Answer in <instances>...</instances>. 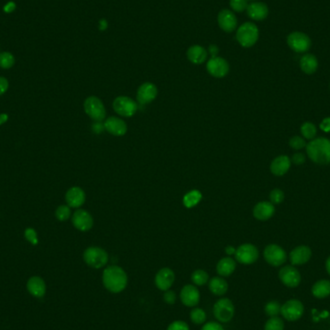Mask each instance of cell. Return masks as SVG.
Instances as JSON below:
<instances>
[{"label": "cell", "instance_id": "6da1fadb", "mask_svg": "<svg viewBox=\"0 0 330 330\" xmlns=\"http://www.w3.org/2000/svg\"><path fill=\"white\" fill-rule=\"evenodd\" d=\"M102 283L109 292L118 294L128 285V275L120 266L111 265L103 270Z\"/></svg>", "mask_w": 330, "mask_h": 330}, {"label": "cell", "instance_id": "7a4b0ae2", "mask_svg": "<svg viewBox=\"0 0 330 330\" xmlns=\"http://www.w3.org/2000/svg\"><path fill=\"white\" fill-rule=\"evenodd\" d=\"M308 156L318 164L330 163V140L324 137H319L306 146Z\"/></svg>", "mask_w": 330, "mask_h": 330}, {"label": "cell", "instance_id": "3957f363", "mask_svg": "<svg viewBox=\"0 0 330 330\" xmlns=\"http://www.w3.org/2000/svg\"><path fill=\"white\" fill-rule=\"evenodd\" d=\"M237 40L243 47H251L259 39V29L253 22H245L237 31Z\"/></svg>", "mask_w": 330, "mask_h": 330}, {"label": "cell", "instance_id": "277c9868", "mask_svg": "<svg viewBox=\"0 0 330 330\" xmlns=\"http://www.w3.org/2000/svg\"><path fill=\"white\" fill-rule=\"evenodd\" d=\"M84 262L93 268H101L108 262V254L100 247L92 246L83 253Z\"/></svg>", "mask_w": 330, "mask_h": 330}, {"label": "cell", "instance_id": "5b68a950", "mask_svg": "<svg viewBox=\"0 0 330 330\" xmlns=\"http://www.w3.org/2000/svg\"><path fill=\"white\" fill-rule=\"evenodd\" d=\"M287 43L289 47L297 53H305L311 47V39L307 34L295 31L289 34L287 37Z\"/></svg>", "mask_w": 330, "mask_h": 330}, {"label": "cell", "instance_id": "8992f818", "mask_svg": "<svg viewBox=\"0 0 330 330\" xmlns=\"http://www.w3.org/2000/svg\"><path fill=\"white\" fill-rule=\"evenodd\" d=\"M84 110L85 113L94 121L102 122L105 118V107L102 101L95 96H91L85 99Z\"/></svg>", "mask_w": 330, "mask_h": 330}, {"label": "cell", "instance_id": "52a82bcc", "mask_svg": "<svg viewBox=\"0 0 330 330\" xmlns=\"http://www.w3.org/2000/svg\"><path fill=\"white\" fill-rule=\"evenodd\" d=\"M213 315L220 322L230 321L235 315V306L229 298H222L215 302Z\"/></svg>", "mask_w": 330, "mask_h": 330}, {"label": "cell", "instance_id": "ba28073f", "mask_svg": "<svg viewBox=\"0 0 330 330\" xmlns=\"http://www.w3.org/2000/svg\"><path fill=\"white\" fill-rule=\"evenodd\" d=\"M113 108L122 117H132L137 111V103L130 97L120 96L114 99Z\"/></svg>", "mask_w": 330, "mask_h": 330}, {"label": "cell", "instance_id": "9c48e42d", "mask_svg": "<svg viewBox=\"0 0 330 330\" xmlns=\"http://www.w3.org/2000/svg\"><path fill=\"white\" fill-rule=\"evenodd\" d=\"M236 259L239 263L243 264H251L258 260L259 251L256 246L250 243H245L236 249Z\"/></svg>", "mask_w": 330, "mask_h": 330}, {"label": "cell", "instance_id": "30bf717a", "mask_svg": "<svg viewBox=\"0 0 330 330\" xmlns=\"http://www.w3.org/2000/svg\"><path fill=\"white\" fill-rule=\"evenodd\" d=\"M265 261L273 266H279L286 262L287 255L285 250L277 244H269L264 251Z\"/></svg>", "mask_w": 330, "mask_h": 330}, {"label": "cell", "instance_id": "8fae6325", "mask_svg": "<svg viewBox=\"0 0 330 330\" xmlns=\"http://www.w3.org/2000/svg\"><path fill=\"white\" fill-rule=\"evenodd\" d=\"M304 307L303 304L297 299L288 300L286 303L281 306V314L282 316L290 321H294L300 319L303 315Z\"/></svg>", "mask_w": 330, "mask_h": 330}, {"label": "cell", "instance_id": "7c38bea8", "mask_svg": "<svg viewBox=\"0 0 330 330\" xmlns=\"http://www.w3.org/2000/svg\"><path fill=\"white\" fill-rule=\"evenodd\" d=\"M207 70L212 77L221 78L227 76L229 73V64L222 57H211L207 63Z\"/></svg>", "mask_w": 330, "mask_h": 330}, {"label": "cell", "instance_id": "4fadbf2b", "mask_svg": "<svg viewBox=\"0 0 330 330\" xmlns=\"http://www.w3.org/2000/svg\"><path fill=\"white\" fill-rule=\"evenodd\" d=\"M279 278L281 282L287 287L296 288L299 285L301 276L296 267L292 265H286L279 271Z\"/></svg>", "mask_w": 330, "mask_h": 330}, {"label": "cell", "instance_id": "5bb4252c", "mask_svg": "<svg viewBox=\"0 0 330 330\" xmlns=\"http://www.w3.org/2000/svg\"><path fill=\"white\" fill-rule=\"evenodd\" d=\"M72 221L75 228L81 232L89 231L94 224L92 215L84 209H78L75 211Z\"/></svg>", "mask_w": 330, "mask_h": 330}, {"label": "cell", "instance_id": "9a60e30c", "mask_svg": "<svg viewBox=\"0 0 330 330\" xmlns=\"http://www.w3.org/2000/svg\"><path fill=\"white\" fill-rule=\"evenodd\" d=\"M175 281V273L174 271L169 267H163L161 268L154 278L155 286L157 287L161 291H167L173 285Z\"/></svg>", "mask_w": 330, "mask_h": 330}, {"label": "cell", "instance_id": "2e32d148", "mask_svg": "<svg viewBox=\"0 0 330 330\" xmlns=\"http://www.w3.org/2000/svg\"><path fill=\"white\" fill-rule=\"evenodd\" d=\"M157 96V88L154 83L145 82L137 90V100L140 104H147L154 100Z\"/></svg>", "mask_w": 330, "mask_h": 330}, {"label": "cell", "instance_id": "e0dca14e", "mask_svg": "<svg viewBox=\"0 0 330 330\" xmlns=\"http://www.w3.org/2000/svg\"><path fill=\"white\" fill-rule=\"evenodd\" d=\"M181 300L187 307H194L200 301L199 290L194 285H186L181 291Z\"/></svg>", "mask_w": 330, "mask_h": 330}, {"label": "cell", "instance_id": "ac0fdd59", "mask_svg": "<svg viewBox=\"0 0 330 330\" xmlns=\"http://www.w3.org/2000/svg\"><path fill=\"white\" fill-rule=\"evenodd\" d=\"M217 22H218V25L220 28L228 33L233 32L238 24V21L236 16L234 15L233 12L230 10H222L218 14L217 17Z\"/></svg>", "mask_w": 330, "mask_h": 330}, {"label": "cell", "instance_id": "d6986e66", "mask_svg": "<svg viewBox=\"0 0 330 330\" xmlns=\"http://www.w3.org/2000/svg\"><path fill=\"white\" fill-rule=\"evenodd\" d=\"M104 130L114 136H123L128 132V126L126 122L117 117L107 118L104 124Z\"/></svg>", "mask_w": 330, "mask_h": 330}, {"label": "cell", "instance_id": "ffe728a7", "mask_svg": "<svg viewBox=\"0 0 330 330\" xmlns=\"http://www.w3.org/2000/svg\"><path fill=\"white\" fill-rule=\"evenodd\" d=\"M66 202L71 208H79L85 202V192L80 187H71L67 191Z\"/></svg>", "mask_w": 330, "mask_h": 330}, {"label": "cell", "instance_id": "44dd1931", "mask_svg": "<svg viewBox=\"0 0 330 330\" xmlns=\"http://www.w3.org/2000/svg\"><path fill=\"white\" fill-rule=\"evenodd\" d=\"M274 211L273 204L269 202H260L254 207L253 215L256 219L265 221L274 214Z\"/></svg>", "mask_w": 330, "mask_h": 330}, {"label": "cell", "instance_id": "7402d4cb", "mask_svg": "<svg viewBox=\"0 0 330 330\" xmlns=\"http://www.w3.org/2000/svg\"><path fill=\"white\" fill-rule=\"evenodd\" d=\"M247 15L253 21H263L268 16V8L263 2H253L247 6Z\"/></svg>", "mask_w": 330, "mask_h": 330}, {"label": "cell", "instance_id": "603a6c76", "mask_svg": "<svg viewBox=\"0 0 330 330\" xmlns=\"http://www.w3.org/2000/svg\"><path fill=\"white\" fill-rule=\"evenodd\" d=\"M311 256H312V252L308 246L301 245V246H298L297 248H295L291 252L290 260H291V263L295 265L306 264L310 260Z\"/></svg>", "mask_w": 330, "mask_h": 330}, {"label": "cell", "instance_id": "cb8c5ba5", "mask_svg": "<svg viewBox=\"0 0 330 330\" xmlns=\"http://www.w3.org/2000/svg\"><path fill=\"white\" fill-rule=\"evenodd\" d=\"M291 162V159L287 155L277 156L270 164V171L275 176H283L290 169Z\"/></svg>", "mask_w": 330, "mask_h": 330}, {"label": "cell", "instance_id": "d4e9b609", "mask_svg": "<svg viewBox=\"0 0 330 330\" xmlns=\"http://www.w3.org/2000/svg\"><path fill=\"white\" fill-rule=\"evenodd\" d=\"M27 290L35 297H43L45 294V283L39 276H33L27 281Z\"/></svg>", "mask_w": 330, "mask_h": 330}, {"label": "cell", "instance_id": "484cf974", "mask_svg": "<svg viewBox=\"0 0 330 330\" xmlns=\"http://www.w3.org/2000/svg\"><path fill=\"white\" fill-rule=\"evenodd\" d=\"M187 58L188 60L193 63V64H196V65H199V64H202L206 61L207 57H208V52L207 50L201 46V45H192L188 48L187 50Z\"/></svg>", "mask_w": 330, "mask_h": 330}, {"label": "cell", "instance_id": "4316f807", "mask_svg": "<svg viewBox=\"0 0 330 330\" xmlns=\"http://www.w3.org/2000/svg\"><path fill=\"white\" fill-rule=\"evenodd\" d=\"M299 66L303 73L307 75H312L318 70L319 62L315 55L306 53L300 58Z\"/></svg>", "mask_w": 330, "mask_h": 330}, {"label": "cell", "instance_id": "83f0119b", "mask_svg": "<svg viewBox=\"0 0 330 330\" xmlns=\"http://www.w3.org/2000/svg\"><path fill=\"white\" fill-rule=\"evenodd\" d=\"M236 269V262L230 257L221 259L216 265V271L220 276H230Z\"/></svg>", "mask_w": 330, "mask_h": 330}, {"label": "cell", "instance_id": "f1b7e54d", "mask_svg": "<svg viewBox=\"0 0 330 330\" xmlns=\"http://www.w3.org/2000/svg\"><path fill=\"white\" fill-rule=\"evenodd\" d=\"M209 291L215 296H223L228 291V283L222 277H213L209 283Z\"/></svg>", "mask_w": 330, "mask_h": 330}, {"label": "cell", "instance_id": "f546056e", "mask_svg": "<svg viewBox=\"0 0 330 330\" xmlns=\"http://www.w3.org/2000/svg\"><path fill=\"white\" fill-rule=\"evenodd\" d=\"M312 293L314 297L318 298L328 297L330 295V281L328 280L318 281L312 288Z\"/></svg>", "mask_w": 330, "mask_h": 330}, {"label": "cell", "instance_id": "4dcf8cb0", "mask_svg": "<svg viewBox=\"0 0 330 330\" xmlns=\"http://www.w3.org/2000/svg\"><path fill=\"white\" fill-rule=\"evenodd\" d=\"M201 199H202V193L199 190H191L184 196L183 203L185 207L191 209L196 205H198Z\"/></svg>", "mask_w": 330, "mask_h": 330}, {"label": "cell", "instance_id": "1f68e13d", "mask_svg": "<svg viewBox=\"0 0 330 330\" xmlns=\"http://www.w3.org/2000/svg\"><path fill=\"white\" fill-rule=\"evenodd\" d=\"M191 280L194 285L203 286L209 281V275L203 269H197L191 275Z\"/></svg>", "mask_w": 330, "mask_h": 330}, {"label": "cell", "instance_id": "d6a6232c", "mask_svg": "<svg viewBox=\"0 0 330 330\" xmlns=\"http://www.w3.org/2000/svg\"><path fill=\"white\" fill-rule=\"evenodd\" d=\"M190 319L195 324H202L207 319L206 312L201 308L192 309V311L190 312Z\"/></svg>", "mask_w": 330, "mask_h": 330}, {"label": "cell", "instance_id": "836d02e7", "mask_svg": "<svg viewBox=\"0 0 330 330\" xmlns=\"http://www.w3.org/2000/svg\"><path fill=\"white\" fill-rule=\"evenodd\" d=\"M301 133L302 135L307 138V139H313L316 134H317V129H316V126L312 123H304L302 126H301Z\"/></svg>", "mask_w": 330, "mask_h": 330}, {"label": "cell", "instance_id": "e575fe53", "mask_svg": "<svg viewBox=\"0 0 330 330\" xmlns=\"http://www.w3.org/2000/svg\"><path fill=\"white\" fill-rule=\"evenodd\" d=\"M264 312L270 318L271 317H277L278 314L281 313V306L277 301L271 300V301L267 302L266 305L264 306Z\"/></svg>", "mask_w": 330, "mask_h": 330}, {"label": "cell", "instance_id": "d590c367", "mask_svg": "<svg viewBox=\"0 0 330 330\" xmlns=\"http://www.w3.org/2000/svg\"><path fill=\"white\" fill-rule=\"evenodd\" d=\"M264 330H284V322L278 317H271L265 322Z\"/></svg>", "mask_w": 330, "mask_h": 330}, {"label": "cell", "instance_id": "8d00e7d4", "mask_svg": "<svg viewBox=\"0 0 330 330\" xmlns=\"http://www.w3.org/2000/svg\"><path fill=\"white\" fill-rule=\"evenodd\" d=\"M15 64V57L10 52L0 53V68L10 69Z\"/></svg>", "mask_w": 330, "mask_h": 330}, {"label": "cell", "instance_id": "74e56055", "mask_svg": "<svg viewBox=\"0 0 330 330\" xmlns=\"http://www.w3.org/2000/svg\"><path fill=\"white\" fill-rule=\"evenodd\" d=\"M55 216L57 219L60 220V221H66L67 219H69L71 216L70 207L66 205L59 206L55 210Z\"/></svg>", "mask_w": 330, "mask_h": 330}, {"label": "cell", "instance_id": "f35d334b", "mask_svg": "<svg viewBox=\"0 0 330 330\" xmlns=\"http://www.w3.org/2000/svg\"><path fill=\"white\" fill-rule=\"evenodd\" d=\"M284 197H285L284 192H283L282 190L278 189V188L273 189V190L270 192V194H269L270 203H271V204H275V205H278V204L282 203L283 200H284Z\"/></svg>", "mask_w": 330, "mask_h": 330}, {"label": "cell", "instance_id": "ab89813d", "mask_svg": "<svg viewBox=\"0 0 330 330\" xmlns=\"http://www.w3.org/2000/svg\"><path fill=\"white\" fill-rule=\"evenodd\" d=\"M232 9L236 12H242L247 9V0H230Z\"/></svg>", "mask_w": 330, "mask_h": 330}, {"label": "cell", "instance_id": "60d3db41", "mask_svg": "<svg viewBox=\"0 0 330 330\" xmlns=\"http://www.w3.org/2000/svg\"><path fill=\"white\" fill-rule=\"evenodd\" d=\"M290 146L295 150H300L306 146V142L300 136H294L290 139Z\"/></svg>", "mask_w": 330, "mask_h": 330}, {"label": "cell", "instance_id": "b9f144b4", "mask_svg": "<svg viewBox=\"0 0 330 330\" xmlns=\"http://www.w3.org/2000/svg\"><path fill=\"white\" fill-rule=\"evenodd\" d=\"M24 237H25V239H26L28 242H30V243H32L34 245L38 244V237H37V233H36V231H35L34 229H32V228H27V229L25 230V232H24Z\"/></svg>", "mask_w": 330, "mask_h": 330}, {"label": "cell", "instance_id": "7bdbcfd3", "mask_svg": "<svg viewBox=\"0 0 330 330\" xmlns=\"http://www.w3.org/2000/svg\"><path fill=\"white\" fill-rule=\"evenodd\" d=\"M167 330H189V326L186 321L176 320L169 324Z\"/></svg>", "mask_w": 330, "mask_h": 330}, {"label": "cell", "instance_id": "ee69618b", "mask_svg": "<svg viewBox=\"0 0 330 330\" xmlns=\"http://www.w3.org/2000/svg\"><path fill=\"white\" fill-rule=\"evenodd\" d=\"M163 299L165 302L168 304H174L176 302V294L173 291H165L164 295H163Z\"/></svg>", "mask_w": 330, "mask_h": 330}, {"label": "cell", "instance_id": "f6af8a7d", "mask_svg": "<svg viewBox=\"0 0 330 330\" xmlns=\"http://www.w3.org/2000/svg\"><path fill=\"white\" fill-rule=\"evenodd\" d=\"M201 330H224V328L218 322L210 321V322L206 323Z\"/></svg>", "mask_w": 330, "mask_h": 330}, {"label": "cell", "instance_id": "bcb514c9", "mask_svg": "<svg viewBox=\"0 0 330 330\" xmlns=\"http://www.w3.org/2000/svg\"><path fill=\"white\" fill-rule=\"evenodd\" d=\"M291 161H293V163H295L296 165L303 164L305 162V156L301 153H297L293 155Z\"/></svg>", "mask_w": 330, "mask_h": 330}, {"label": "cell", "instance_id": "7dc6e473", "mask_svg": "<svg viewBox=\"0 0 330 330\" xmlns=\"http://www.w3.org/2000/svg\"><path fill=\"white\" fill-rule=\"evenodd\" d=\"M9 88V82L5 77H0V96L3 95Z\"/></svg>", "mask_w": 330, "mask_h": 330}, {"label": "cell", "instance_id": "c3c4849f", "mask_svg": "<svg viewBox=\"0 0 330 330\" xmlns=\"http://www.w3.org/2000/svg\"><path fill=\"white\" fill-rule=\"evenodd\" d=\"M320 129L325 132H330V117H327L325 119H323L322 122L320 123Z\"/></svg>", "mask_w": 330, "mask_h": 330}, {"label": "cell", "instance_id": "681fc988", "mask_svg": "<svg viewBox=\"0 0 330 330\" xmlns=\"http://www.w3.org/2000/svg\"><path fill=\"white\" fill-rule=\"evenodd\" d=\"M104 129V126L101 125V122H96V124L93 125V131L96 133H99Z\"/></svg>", "mask_w": 330, "mask_h": 330}, {"label": "cell", "instance_id": "f907efd6", "mask_svg": "<svg viewBox=\"0 0 330 330\" xmlns=\"http://www.w3.org/2000/svg\"><path fill=\"white\" fill-rule=\"evenodd\" d=\"M15 8H16V5H15L14 3L10 2V3H8V4L5 6V11L12 12L13 10H15Z\"/></svg>", "mask_w": 330, "mask_h": 330}, {"label": "cell", "instance_id": "816d5d0a", "mask_svg": "<svg viewBox=\"0 0 330 330\" xmlns=\"http://www.w3.org/2000/svg\"><path fill=\"white\" fill-rule=\"evenodd\" d=\"M217 47L215 45H210L209 46V51L210 53H212V57H215L216 56V52H217Z\"/></svg>", "mask_w": 330, "mask_h": 330}, {"label": "cell", "instance_id": "f5cc1de1", "mask_svg": "<svg viewBox=\"0 0 330 330\" xmlns=\"http://www.w3.org/2000/svg\"><path fill=\"white\" fill-rule=\"evenodd\" d=\"M225 252L228 255H233V254L236 253V249L233 246H227L225 249Z\"/></svg>", "mask_w": 330, "mask_h": 330}, {"label": "cell", "instance_id": "db71d44e", "mask_svg": "<svg viewBox=\"0 0 330 330\" xmlns=\"http://www.w3.org/2000/svg\"><path fill=\"white\" fill-rule=\"evenodd\" d=\"M8 120V115L7 114H1L0 115V125H2L3 123Z\"/></svg>", "mask_w": 330, "mask_h": 330}, {"label": "cell", "instance_id": "11a10c76", "mask_svg": "<svg viewBox=\"0 0 330 330\" xmlns=\"http://www.w3.org/2000/svg\"><path fill=\"white\" fill-rule=\"evenodd\" d=\"M325 266H326V270L328 272V274L330 275V257L326 260V264H325Z\"/></svg>", "mask_w": 330, "mask_h": 330}]
</instances>
